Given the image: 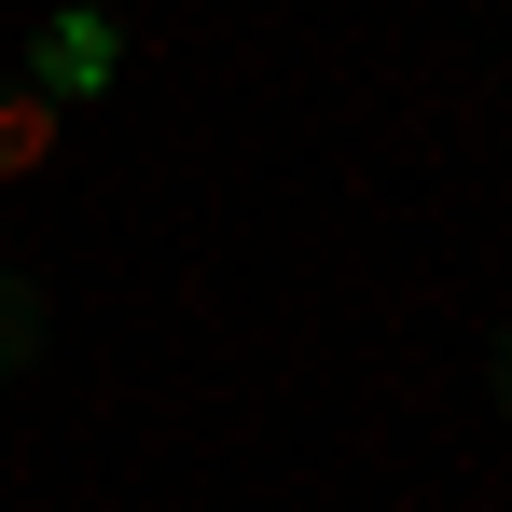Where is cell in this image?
I'll list each match as a JSON object with an SVG mask.
<instances>
[{
  "label": "cell",
  "mask_w": 512,
  "mask_h": 512,
  "mask_svg": "<svg viewBox=\"0 0 512 512\" xmlns=\"http://www.w3.org/2000/svg\"><path fill=\"white\" fill-rule=\"evenodd\" d=\"M56 139H70V97L42 84V70L0 84V180H42V167H56Z\"/></svg>",
  "instance_id": "obj_1"
},
{
  "label": "cell",
  "mask_w": 512,
  "mask_h": 512,
  "mask_svg": "<svg viewBox=\"0 0 512 512\" xmlns=\"http://www.w3.org/2000/svg\"><path fill=\"white\" fill-rule=\"evenodd\" d=\"M111 56H125V42H111V14H56L28 70H42V84H56V97H97V84H111Z\"/></svg>",
  "instance_id": "obj_2"
},
{
  "label": "cell",
  "mask_w": 512,
  "mask_h": 512,
  "mask_svg": "<svg viewBox=\"0 0 512 512\" xmlns=\"http://www.w3.org/2000/svg\"><path fill=\"white\" fill-rule=\"evenodd\" d=\"M28 346H42V291H28V277H0V360H28Z\"/></svg>",
  "instance_id": "obj_3"
},
{
  "label": "cell",
  "mask_w": 512,
  "mask_h": 512,
  "mask_svg": "<svg viewBox=\"0 0 512 512\" xmlns=\"http://www.w3.org/2000/svg\"><path fill=\"white\" fill-rule=\"evenodd\" d=\"M499 402H512V346H499Z\"/></svg>",
  "instance_id": "obj_4"
}]
</instances>
